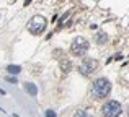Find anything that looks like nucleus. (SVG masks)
<instances>
[{
	"mask_svg": "<svg viewBox=\"0 0 129 117\" xmlns=\"http://www.w3.org/2000/svg\"><path fill=\"white\" fill-rule=\"evenodd\" d=\"M111 91V85L106 78H98L96 81L93 83V88H91V94L95 96L96 99H101V98H106Z\"/></svg>",
	"mask_w": 129,
	"mask_h": 117,
	"instance_id": "obj_1",
	"label": "nucleus"
},
{
	"mask_svg": "<svg viewBox=\"0 0 129 117\" xmlns=\"http://www.w3.org/2000/svg\"><path fill=\"white\" fill-rule=\"evenodd\" d=\"M121 112H123V107H121V104L118 101H108L101 109L103 117H118Z\"/></svg>",
	"mask_w": 129,
	"mask_h": 117,
	"instance_id": "obj_2",
	"label": "nucleus"
},
{
	"mask_svg": "<svg viewBox=\"0 0 129 117\" xmlns=\"http://www.w3.org/2000/svg\"><path fill=\"white\" fill-rule=\"evenodd\" d=\"M46 20L43 18V16H35V18L29 21V25H28V29H29V33L31 34H41V33L46 29Z\"/></svg>",
	"mask_w": 129,
	"mask_h": 117,
	"instance_id": "obj_3",
	"label": "nucleus"
},
{
	"mask_svg": "<svg viewBox=\"0 0 129 117\" xmlns=\"http://www.w3.org/2000/svg\"><path fill=\"white\" fill-rule=\"evenodd\" d=\"M88 47H90V46H88V41L85 38H75L74 42H72V46H70V51L75 55H82L88 51Z\"/></svg>",
	"mask_w": 129,
	"mask_h": 117,
	"instance_id": "obj_4",
	"label": "nucleus"
},
{
	"mask_svg": "<svg viewBox=\"0 0 129 117\" xmlns=\"http://www.w3.org/2000/svg\"><path fill=\"white\" fill-rule=\"evenodd\" d=\"M96 67H98L96 60H93V59H83V62L80 63V67H79V70L83 73V75H90L91 72L96 70Z\"/></svg>",
	"mask_w": 129,
	"mask_h": 117,
	"instance_id": "obj_5",
	"label": "nucleus"
},
{
	"mask_svg": "<svg viewBox=\"0 0 129 117\" xmlns=\"http://www.w3.org/2000/svg\"><path fill=\"white\" fill-rule=\"evenodd\" d=\"M72 117H93V114L88 109H79V111H75L72 114Z\"/></svg>",
	"mask_w": 129,
	"mask_h": 117,
	"instance_id": "obj_6",
	"label": "nucleus"
},
{
	"mask_svg": "<svg viewBox=\"0 0 129 117\" xmlns=\"http://www.w3.org/2000/svg\"><path fill=\"white\" fill-rule=\"evenodd\" d=\"M25 88H26V91H28L29 94H33V96L38 94V89H36V86H35V85H31V83H28V85H26Z\"/></svg>",
	"mask_w": 129,
	"mask_h": 117,
	"instance_id": "obj_7",
	"label": "nucleus"
},
{
	"mask_svg": "<svg viewBox=\"0 0 129 117\" xmlns=\"http://www.w3.org/2000/svg\"><path fill=\"white\" fill-rule=\"evenodd\" d=\"M7 70H8L10 73H13V75H16V73H20V70H21V68H20L18 65H8V67H7Z\"/></svg>",
	"mask_w": 129,
	"mask_h": 117,
	"instance_id": "obj_8",
	"label": "nucleus"
},
{
	"mask_svg": "<svg viewBox=\"0 0 129 117\" xmlns=\"http://www.w3.org/2000/svg\"><path fill=\"white\" fill-rule=\"evenodd\" d=\"M46 117H57V115H56V112H54L52 109H47V111H46Z\"/></svg>",
	"mask_w": 129,
	"mask_h": 117,
	"instance_id": "obj_9",
	"label": "nucleus"
},
{
	"mask_svg": "<svg viewBox=\"0 0 129 117\" xmlns=\"http://www.w3.org/2000/svg\"><path fill=\"white\" fill-rule=\"evenodd\" d=\"M62 67H64V70H67V72H69V68H70V63H69V62H67V63H66V62H62Z\"/></svg>",
	"mask_w": 129,
	"mask_h": 117,
	"instance_id": "obj_10",
	"label": "nucleus"
}]
</instances>
